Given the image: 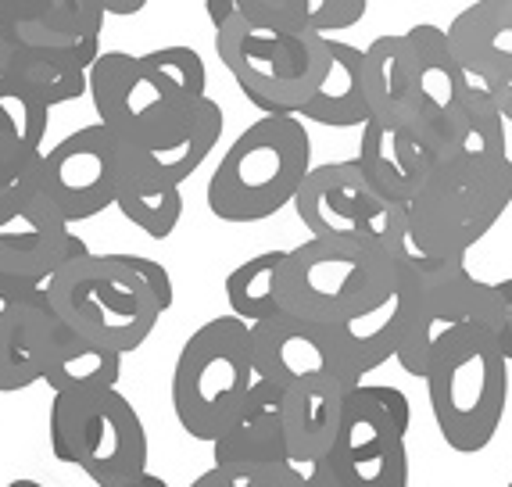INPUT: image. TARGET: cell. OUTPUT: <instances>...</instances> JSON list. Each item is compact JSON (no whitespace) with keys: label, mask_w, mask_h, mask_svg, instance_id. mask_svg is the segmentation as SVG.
Listing matches in <instances>:
<instances>
[{"label":"cell","mask_w":512,"mask_h":487,"mask_svg":"<svg viewBox=\"0 0 512 487\" xmlns=\"http://www.w3.org/2000/svg\"><path fill=\"white\" fill-rule=\"evenodd\" d=\"M251 351H255L258 376L280 384L283 391L316 384L355 391L359 384H366L351 369L333 326L308 323V319L287 316V312L251 326Z\"/></svg>","instance_id":"obj_15"},{"label":"cell","mask_w":512,"mask_h":487,"mask_svg":"<svg viewBox=\"0 0 512 487\" xmlns=\"http://www.w3.org/2000/svg\"><path fill=\"white\" fill-rule=\"evenodd\" d=\"M115 208H119L122 219L137 226L144 237L165 240L176 233V226H180V219H183V194L176 183L154 180L151 172L140 169L137 151H133V169H129V180H126V187H122Z\"/></svg>","instance_id":"obj_29"},{"label":"cell","mask_w":512,"mask_h":487,"mask_svg":"<svg viewBox=\"0 0 512 487\" xmlns=\"http://www.w3.org/2000/svg\"><path fill=\"white\" fill-rule=\"evenodd\" d=\"M208 97V69L183 43L154 51H101L90 69L97 122L137 151L169 147L190 129Z\"/></svg>","instance_id":"obj_1"},{"label":"cell","mask_w":512,"mask_h":487,"mask_svg":"<svg viewBox=\"0 0 512 487\" xmlns=\"http://www.w3.org/2000/svg\"><path fill=\"white\" fill-rule=\"evenodd\" d=\"M487 90H491V97H495L498 112L505 115V122H512V79L509 83H491Z\"/></svg>","instance_id":"obj_37"},{"label":"cell","mask_w":512,"mask_h":487,"mask_svg":"<svg viewBox=\"0 0 512 487\" xmlns=\"http://www.w3.org/2000/svg\"><path fill=\"white\" fill-rule=\"evenodd\" d=\"M205 15L212 29H222L230 18H240L255 29L276 33H312L308 0H205Z\"/></svg>","instance_id":"obj_32"},{"label":"cell","mask_w":512,"mask_h":487,"mask_svg":"<svg viewBox=\"0 0 512 487\" xmlns=\"http://www.w3.org/2000/svg\"><path fill=\"white\" fill-rule=\"evenodd\" d=\"M190 487H301L294 462H273V466H251V462H212Z\"/></svg>","instance_id":"obj_33"},{"label":"cell","mask_w":512,"mask_h":487,"mask_svg":"<svg viewBox=\"0 0 512 487\" xmlns=\"http://www.w3.org/2000/svg\"><path fill=\"white\" fill-rule=\"evenodd\" d=\"M212 455L215 462H251V466L291 462L287 423H283V387L258 376L244 409L237 412L230 430L212 445Z\"/></svg>","instance_id":"obj_21"},{"label":"cell","mask_w":512,"mask_h":487,"mask_svg":"<svg viewBox=\"0 0 512 487\" xmlns=\"http://www.w3.org/2000/svg\"><path fill=\"white\" fill-rule=\"evenodd\" d=\"M359 165L373 187L398 205H412L437 169V158L412 126H387L369 119L362 126Z\"/></svg>","instance_id":"obj_19"},{"label":"cell","mask_w":512,"mask_h":487,"mask_svg":"<svg viewBox=\"0 0 512 487\" xmlns=\"http://www.w3.org/2000/svg\"><path fill=\"white\" fill-rule=\"evenodd\" d=\"M29 4H36V0H0V15H11L18 8H29Z\"/></svg>","instance_id":"obj_39"},{"label":"cell","mask_w":512,"mask_h":487,"mask_svg":"<svg viewBox=\"0 0 512 487\" xmlns=\"http://www.w3.org/2000/svg\"><path fill=\"white\" fill-rule=\"evenodd\" d=\"M215 54L262 115H298L330 72V36L276 33L230 18L215 29Z\"/></svg>","instance_id":"obj_8"},{"label":"cell","mask_w":512,"mask_h":487,"mask_svg":"<svg viewBox=\"0 0 512 487\" xmlns=\"http://www.w3.org/2000/svg\"><path fill=\"white\" fill-rule=\"evenodd\" d=\"M351 391L330 384L283 391V423H287V455L294 466L326 459L337 445L344 423V398Z\"/></svg>","instance_id":"obj_24"},{"label":"cell","mask_w":512,"mask_h":487,"mask_svg":"<svg viewBox=\"0 0 512 487\" xmlns=\"http://www.w3.org/2000/svg\"><path fill=\"white\" fill-rule=\"evenodd\" d=\"M222 129H226V115H222L219 101L205 97L197 119L190 122V129L176 140V144L158 147V151H137V147H133V151H137L140 169L151 172L154 180L183 187V183H187L190 176H194V172L212 158V151L219 147Z\"/></svg>","instance_id":"obj_28"},{"label":"cell","mask_w":512,"mask_h":487,"mask_svg":"<svg viewBox=\"0 0 512 487\" xmlns=\"http://www.w3.org/2000/svg\"><path fill=\"white\" fill-rule=\"evenodd\" d=\"M47 434L54 459L83 470L97 487H126L151 473L144 419L119 387L54 394Z\"/></svg>","instance_id":"obj_9"},{"label":"cell","mask_w":512,"mask_h":487,"mask_svg":"<svg viewBox=\"0 0 512 487\" xmlns=\"http://www.w3.org/2000/svg\"><path fill=\"white\" fill-rule=\"evenodd\" d=\"M129 169L133 147L104 122H94L47 147L18 183H26L61 223L76 226L101 215L104 208H115Z\"/></svg>","instance_id":"obj_10"},{"label":"cell","mask_w":512,"mask_h":487,"mask_svg":"<svg viewBox=\"0 0 512 487\" xmlns=\"http://www.w3.org/2000/svg\"><path fill=\"white\" fill-rule=\"evenodd\" d=\"M427 394L444 445L459 455L484 452L505 419L509 355L480 323L462 326L437 348Z\"/></svg>","instance_id":"obj_5"},{"label":"cell","mask_w":512,"mask_h":487,"mask_svg":"<svg viewBox=\"0 0 512 487\" xmlns=\"http://www.w3.org/2000/svg\"><path fill=\"white\" fill-rule=\"evenodd\" d=\"M8 487H43L40 480H11Z\"/></svg>","instance_id":"obj_40"},{"label":"cell","mask_w":512,"mask_h":487,"mask_svg":"<svg viewBox=\"0 0 512 487\" xmlns=\"http://www.w3.org/2000/svg\"><path fill=\"white\" fill-rule=\"evenodd\" d=\"M402 291L409 298V330L398 348V366L416 380H427L430 362L455 330L480 323L495 334L502 323L498 287L466 269V258H427L416 248L398 255Z\"/></svg>","instance_id":"obj_7"},{"label":"cell","mask_w":512,"mask_h":487,"mask_svg":"<svg viewBox=\"0 0 512 487\" xmlns=\"http://www.w3.org/2000/svg\"><path fill=\"white\" fill-rule=\"evenodd\" d=\"M258 384L251 323L215 316L183 341L172 366V412L194 441L215 445Z\"/></svg>","instance_id":"obj_6"},{"label":"cell","mask_w":512,"mask_h":487,"mask_svg":"<svg viewBox=\"0 0 512 487\" xmlns=\"http://www.w3.org/2000/svg\"><path fill=\"white\" fill-rule=\"evenodd\" d=\"M455 58L477 83L512 79V0H473L448 26Z\"/></svg>","instance_id":"obj_20"},{"label":"cell","mask_w":512,"mask_h":487,"mask_svg":"<svg viewBox=\"0 0 512 487\" xmlns=\"http://www.w3.org/2000/svg\"><path fill=\"white\" fill-rule=\"evenodd\" d=\"M298 477H301V487H344L341 473H337L330 455L308 462V466H298Z\"/></svg>","instance_id":"obj_34"},{"label":"cell","mask_w":512,"mask_h":487,"mask_svg":"<svg viewBox=\"0 0 512 487\" xmlns=\"http://www.w3.org/2000/svg\"><path fill=\"white\" fill-rule=\"evenodd\" d=\"M86 251V240L26 183H0V305L43 294L51 276Z\"/></svg>","instance_id":"obj_14"},{"label":"cell","mask_w":512,"mask_h":487,"mask_svg":"<svg viewBox=\"0 0 512 487\" xmlns=\"http://www.w3.org/2000/svg\"><path fill=\"white\" fill-rule=\"evenodd\" d=\"M312 172V137L298 115H262L215 165L208 212L222 223H262L294 205Z\"/></svg>","instance_id":"obj_3"},{"label":"cell","mask_w":512,"mask_h":487,"mask_svg":"<svg viewBox=\"0 0 512 487\" xmlns=\"http://www.w3.org/2000/svg\"><path fill=\"white\" fill-rule=\"evenodd\" d=\"M330 72L316 97L298 112V119L330 129H362L373 119L366 94V47L330 36Z\"/></svg>","instance_id":"obj_23"},{"label":"cell","mask_w":512,"mask_h":487,"mask_svg":"<svg viewBox=\"0 0 512 487\" xmlns=\"http://www.w3.org/2000/svg\"><path fill=\"white\" fill-rule=\"evenodd\" d=\"M104 18L108 11L101 0H36L29 8L0 15V33L90 72L101 58Z\"/></svg>","instance_id":"obj_17"},{"label":"cell","mask_w":512,"mask_h":487,"mask_svg":"<svg viewBox=\"0 0 512 487\" xmlns=\"http://www.w3.org/2000/svg\"><path fill=\"white\" fill-rule=\"evenodd\" d=\"M119 376H122V351H111L104 344L86 341L76 330H69L43 384L51 387L54 394L101 391V387H119Z\"/></svg>","instance_id":"obj_30"},{"label":"cell","mask_w":512,"mask_h":487,"mask_svg":"<svg viewBox=\"0 0 512 487\" xmlns=\"http://www.w3.org/2000/svg\"><path fill=\"white\" fill-rule=\"evenodd\" d=\"M398 255L359 240L308 237L287 251L280 269V308L308 323L337 326L384 305L398 291Z\"/></svg>","instance_id":"obj_4"},{"label":"cell","mask_w":512,"mask_h":487,"mask_svg":"<svg viewBox=\"0 0 512 487\" xmlns=\"http://www.w3.org/2000/svg\"><path fill=\"white\" fill-rule=\"evenodd\" d=\"M409 33L412 54H416V86H419V108H416V129L423 144L434 151L437 165L452 154L455 140L466 122V104H470L473 76L462 69L455 58L448 29L434 22H416Z\"/></svg>","instance_id":"obj_16"},{"label":"cell","mask_w":512,"mask_h":487,"mask_svg":"<svg viewBox=\"0 0 512 487\" xmlns=\"http://www.w3.org/2000/svg\"><path fill=\"white\" fill-rule=\"evenodd\" d=\"M0 79L22 86L43 104H69L90 94V72L76 69L69 61L51 58V54L33 51L26 43L11 40L8 33H0Z\"/></svg>","instance_id":"obj_27"},{"label":"cell","mask_w":512,"mask_h":487,"mask_svg":"<svg viewBox=\"0 0 512 487\" xmlns=\"http://www.w3.org/2000/svg\"><path fill=\"white\" fill-rule=\"evenodd\" d=\"M101 4H104V11L115 18H133L147 8V0H101Z\"/></svg>","instance_id":"obj_36"},{"label":"cell","mask_w":512,"mask_h":487,"mask_svg":"<svg viewBox=\"0 0 512 487\" xmlns=\"http://www.w3.org/2000/svg\"><path fill=\"white\" fill-rule=\"evenodd\" d=\"M51 305L86 341L111 351H137L176 301L162 262L129 251H86L47 283Z\"/></svg>","instance_id":"obj_2"},{"label":"cell","mask_w":512,"mask_h":487,"mask_svg":"<svg viewBox=\"0 0 512 487\" xmlns=\"http://www.w3.org/2000/svg\"><path fill=\"white\" fill-rule=\"evenodd\" d=\"M294 212L312 237L359 240L402 255L409 248V205H398L373 187L359 158L312 165L294 197Z\"/></svg>","instance_id":"obj_12"},{"label":"cell","mask_w":512,"mask_h":487,"mask_svg":"<svg viewBox=\"0 0 512 487\" xmlns=\"http://www.w3.org/2000/svg\"><path fill=\"white\" fill-rule=\"evenodd\" d=\"M366 94L376 122L387 126L416 122L419 86L409 33H384L366 47Z\"/></svg>","instance_id":"obj_22"},{"label":"cell","mask_w":512,"mask_h":487,"mask_svg":"<svg viewBox=\"0 0 512 487\" xmlns=\"http://www.w3.org/2000/svg\"><path fill=\"white\" fill-rule=\"evenodd\" d=\"M412 405L391 384H359L344 398V423L330 459L344 487H409Z\"/></svg>","instance_id":"obj_13"},{"label":"cell","mask_w":512,"mask_h":487,"mask_svg":"<svg viewBox=\"0 0 512 487\" xmlns=\"http://www.w3.org/2000/svg\"><path fill=\"white\" fill-rule=\"evenodd\" d=\"M405 330H409V298L402 291V280H398V291L384 305H376L373 312H366L359 319L333 326V334L341 341L344 355H348L351 369L359 373V380H366L373 369L398 359Z\"/></svg>","instance_id":"obj_26"},{"label":"cell","mask_w":512,"mask_h":487,"mask_svg":"<svg viewBox=\"0 0 512 487\" xmlns=\"http://www.w3.org/2000/svg\"><path fill=\"white\" fill-rule=\"evenodd\" d=\"M505 487H512V480H509V484H505Z\"/></svg>","instance_id":"obj_41"},{"label":"cell","mask_w":512,"mask_h":487,"mask_svg":"<svg viewBox=\"0 0 512 487\" xmlns=\"http://www.w3.org/2000/svg\"><path fill=\"white\" fill-rule=\"evenodd\" d=\"M65 334L69 323L58 316L47 291L0 305V394L43 384Z\"/></svg>","instance_id":"obj_18"},{"label":"cell","mask_w":512,"mask_h":487,"mask_svg":"<svg viewBox=\"0 0 512 487\" xmlns=\"http://www.w3.org/2000/svg\"><path fill=\"white\" fill-rule=\"evenodd\" d=\"M51 104L0 79V183H18L47 151Z\"/></svg>","instance_id":"obj_25"},{"label":"cell","mask_w":512,"mask_h":487,"mask_svg":"<svg viewBox=\"0 0 512 487\" xmlns=\"http://www.w3.org/2000/svg\"><path fill=\"white\" fill-rule=\"evenodd\" d=\"M512 205V158L491 172L437 165L409 205V244L427 258H466Z\"/></svg>","instance_id":"obj_11"},{"label":"cell","mask_w":512,"mask_h":487,"mask_svg":"<svg viewBox=\"0 0 512 487\" xmlns=\"http://www.w3.org/2000/svg\"><path fill=\"white\" fill-rule=\"evenodd\" d=\"M495 287H498V298H502V323H498L495 341L502 344V351L512 362V276L509 280H498Z\"/></svg>","instance_id":"obj_35"},{"label":"cell","mask_w":512,"mask_h":487,"mask_svg":"<svg viewBox=\"0 0 512 487\" xmlns=\"http://www.w3.org/2000/svg\"><path fill=\"white\" fill-rule=\"evenodd\" d=\"M283 258H287V251H262V255H251L248 262H240L226 276V305H230V316L244 319L251 326L280 316Z\"/></svg>","instance_id":"obj_31"},{"label":"cell","mask_w":512,"mask_h":487,"mask_svg":"<svg viewBox=\"0 0 512 487\" xmlns=\"http://www.w3.org/2000/svg\"><path fill=\"white\" fill-rule=\"evenodd\" d=\"M126 487H169V480H162L158 473H144V477L133 480V484H126Z\"/></svg>","instance_id":"obj_38"}]
</instances>
